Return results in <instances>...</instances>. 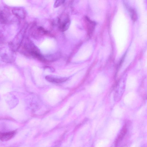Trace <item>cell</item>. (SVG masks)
<instances>
[{
    "mask_svg": "<svg viewBox=\"0 0 147 147\" xmlns=\"http://www.w3.org/2000/svg\"><path fill=\"white\" fill-rule=\"evenodd\" d=\"M67 93L65 90L52 88L49 90L46 93L45 98L49 104L55 105L59 102Z\"/></svg>",
    "mask_w": 147,
    "mask_h": 147,
    "instance_id": "6da1fadb",
    "label": "cell"
},
{
    "mask_svg": "<svg viewBox=\"0 0 147 147\" xmlns=\"http://www.w3.org/2000/svg\"><path fill=\"white\" fill-rule=\"evenodd\" d=\"M34 70L35 79L37 84L40 86H42L45 81L41 76L42 71L38 68H35Z\"/></svg>",
    "mask_w": 147,
    "mask_h": 147,
    "instance_id": "7a4b0ae2",
    "label": "cell"
},
{
    "mask_svg": "<svg viewBox=\"0 0 147 147\" xmlns=\"http://www.w3.org/2000/svg\"><path fill=\"white\" fill-rule=\"evenodd\" d=\"M16 134L14 131L0 132V140L2 141H8L12 138Z\"/></svg>",
    "mask_w": 147,
    "mask_h": 147,
    "instance_id": "3957f363",
    "label": "cell"
},
{
    "mask_svg": "<svg viewBox=\"0 0 147 147\" xmlns=\"http://www.w3.org/2000/svg\"><path fill=\"white\" fill-rule=\"evenodd\" d=\"M12 11L13 13L19 18H23L25 16V11L23 9L21 8H15L13 9Z\"/></svg>",
    "mask_w": 147,
    "mask_h": 147,
    "instance_id": "277c9868",
    "label": "cell"
},
{
    "mask_svg": "<svg viewBox=\"0 0 147 147\" xmlns=\"http://www.w3.org/2000/svg\"><path fill=\"white\" fill-rule=\"evenodd\" d=\"M127 131V129L126 126H124L117 138L115 141L116 146H117L119 143L123 139Z\"/></svg>",
    "mask_w": 147,
    "mask_h": 147,
    "instance_id": "5b68a950",
    "label": "cell"
},
{
    "mask_svg": "<svg viewBox=\"0 0 147 147\" xmlns=\"http://www.w3.org/2000/svg\"><path fill=\"white\" fill-rule=\"evenodd\" d=\"M76 69H67L61 70L57 72L59 75L63 77L69 76L76 73L77 71Z\"/></svg>",
    "mask_w": 147,
    "mask_h": 147,
    "instance_id": "8992f818",
    "label": "cell"
},
{
    "mask_svg": "<svg viewBox=\"0 0 147 147\" xmlns=\"http://www.w3.org/2000/svg\"><path fill=\"white\" fill-rule=\"evenodd\" d=\"M70 24V22L69 20L67 19L64 20L63 22H60L59 29L61 31H65L68 29Z\"/></svg>",
    "mask_w": 147,
    "mask_h": 147,
    "instance_id": "52a82bcc",
    "label": "cell"
},
{
    "mask_svg": "<svg viewBox=\"0 0 147 147\" xmlns=\"http://www.w3.org/2000/svg\"><path fill=\"white\" fill-rule=\"evenodd\" d=\"M80 73L75 75L66 84V85L68 87H71L74 86L78 81L81 76Z\"/></svg>",
    "mask_w": 147,
    "mask_h": 147,
    "instance_id": "ba28073f",
    "label": "cell"
},
{
    "mask_svg": "<svg viewBox=\"0 0 147 147\" xmlns=\"http://www.w3.org/2000/svg\"><path fill=\"white\" fill-rule=\"evenodd\" d=\"M86 20L87 22L88 34L90 36L91 35L94 30L95 23L94 22L90 20L88 18H86Z\"/></svg>",
    "mask_w": 147,
    "mask_h": 147,
    "instance_id": "9c48e42d",
    "label": "cell"
},
{
    "mask_svg": "<svg viewBox=\"0 0 147 147\" xmlns=\"http://www.w3.org/2000/svg\"><path fill=\"white\" fill-rule=\"evenodd\" d=\"M70 102H67L60 110L57 113V115L59 117H61L65 114L68 109L70 105Z\"/></svg>",
    "mask_w": 147,
    "mask_h": 147,
    "instance_id": "30bf717a",
    "label": "cell"
},
{
    "mask_svg": "<svg viewBox=\"0 0 147 147\" xmlns=\"http://www.w3.org/2000/svg\"><path fill=\"white\" fill-rule=\"evenodd\" d=\"M129 9V11L131 18L133 20L135 21L137 19V15L136 11L132 8H130Z\"/></svg>",
    "mask_w": 147,
    "mask_h": 147,
    "instance_id": "8fae6325",
    "label": "cell"
},
{
    "mask_svg": "<svg viewBox=\"0 0 147 147\" xmlns=\"http://www.w3.org/2000/svg\"><path fill=\"white\" fill-rule=\"evenodd\" d=\"M7 21V18L4 13L0 11V22L5 23Z\"/></svg>",
    "mask_w": 147,
    "mask_h": 147,
    "instance_id": "7c38bea8",
    "label": "cell"
},
{
    "mask_svg": "<svg viewBox=\"0 0 147 147\" xmlns=\"http://www.w3.org/2000/svg\"><path fill=\"white\" fill-rule=\"evenodd\" d=\"M64 0H57L55 2L54 4V7L56 8L59 7L63 4L64 2Z\"/></svg>",
    "mask_w": 147,
    "mask_h": 147,
    "instance_id": "4fadbf2b",
    "label": "cell"
},
{
    "mask_svg": "<svg viewBox=\"0 0 147 147\" xmlns=\"http://www.w3.org/2000/svg\"><path fill=\"white\" fill-rule=\"evenodd\" d=\"M4 37L2 34L0 33V43H3L4 41Z\"/></svg>",
    "mask_w": 147,
    "mask_h": 147,
    "instance_id": "5bb4252c",
    "label": "cell"
}]
</instances>
